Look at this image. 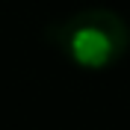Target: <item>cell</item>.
<instances>
[{
    "instance_id": "6da1fadb",
    "label": "cell",
    "mask_w": 130,
    "mask_h": 130,
    "mask_svg": "<svg viewBox=\"0 0 130 130\" xmlns=\"http://www.w3.org/2000/svg\"><path fill=\"white\" fill-rule=\"evenodd\" d=\"M56 44L74 65L104 71L127 53L130 27L112 9H83L59 27Z\"/></svg>"
}]
</instances>
